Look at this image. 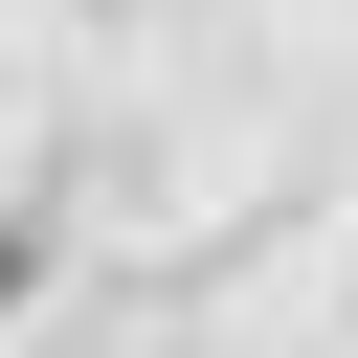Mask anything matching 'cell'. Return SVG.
<instances>
[{"mask_svg": "<svg viewBox=\"0 0 358 358\" xmlns=\"http://www.w3.org/2000/svg\"><path fill=\"white\" fill-rule=\"evenodd\" d=\"M22 268H45V224H0V313H22Z\"/></svg>", "mask_w": 358, "mask_h": 358, "instance_id": "6da1fadb", "label": "cell"}]
</instances>
